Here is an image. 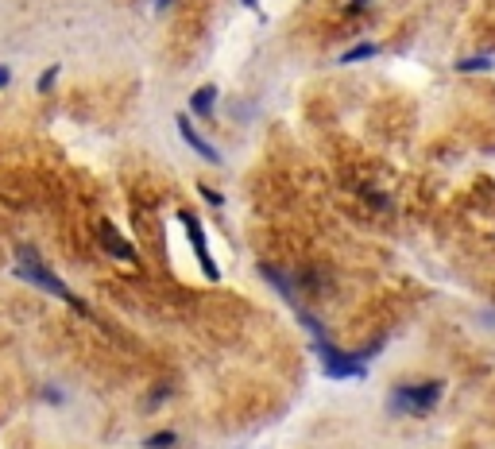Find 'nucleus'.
<instances>
[{
  "label": "nucleus",
  "instance_id": "obj_1",
  "mask_svg": "<svg viewBox=\"0 0 495 449\" xmlns=\"http://www.w3.org/2000/svg\"><path fill=\"white\" fill-rule=\"evenodd\" d=\"M12 256H16L12 275H16L20 283H31V287L47 291L51 298H59V302H66V306H74V310H81V314H89V310L78 302V295H74V291L66 287L59 275H54L51 267H47V260L39 256V252L31 248V244H16V252H12Z\"/></svg>",
  "mask_w": 495,
  "mask_h": 449
},
{
  "label": "nucleus",
  "instance_id": "obj_2",
  "mask_svg": "<svg viewBox=\"0 0 495 449\" xmlns=\"http://www.w3.org/2000/svg\"><path fill=\"white\" fill-rule=\"evenodd\" d=\"M445 383L441 380H422V383H395L387 391V411L391 414H414V419H426V414L437 407Z\"/></svg>",
  "mask_w": 495,
  "mask_h": 449
},
{
  "label": "nucleus",
  "instance_id": "obj_3",
  "mask_svg": "<svg viewBox=\"0 0 495 449\" xmlns=\"http://www.w3.org/2000/svg\"><path fill=\"white\" fill-rule=\"evenodd\" d=\"M313 353L321 356L329 380H364L368 375V361H360V353H341L325 337H313Z\"/></svg>",
  "mask_w": 495,
  "mask_h": 449
},
{
  "label": "nucleus",
  "instance_id": "obj_4",
  "mask_svg": "<svg viewBox=\"0 0 495 449\" xmlns=\"http://www.w3.org/2000/svg\"><path fill=\"white\" fill-rule=\"evenodd\" d=\"M178 221L186 225V236H190V244H194V256H197V264H202V272H205V279H221V272H217V264H213V256H209V244H205V233H202V221H197L194 214H178Z\"/></svg>",
  "mask_w": 495,
  "mask_h": 449
},
{
  "label": "nucleus",
  "instance_id": "obj_5",
  "mask_svg": "<svg viewBox=\"0 0 495 449\" xmlns=\"http://www.w3.org/2000/svg\"><path fill=\"white\" fill-rule=\"evenodd\" d=\"M97 240H101V248L109 252L112 260H120V264H136V248H132V240H124L120 236V228L112 225V221H101L97 225Z\"/></svg>",
  "mask_w": 495,
  "mask_h": 449
},
{
  "label": "nucleus",
  "instance_id": "obj_6",
  "mask_svg": "<svg viewBox=\"0 0 495 449\" xmlns=\"http://www.w3.org/2000/svg\"><path fill=\"white\" fill-rule=\"evenodd\" d=\"M175 124H178V136H182V140H186V144H190V148H194L197 155H202L205 163H221V151L213 148V144L205 140L202 132H197V128H194V120H190L186 112H178V117H175Z\"/></svg>",
  "mask_w": 495,
  "mask_h": 449
},
{
  "label": "nucleus",
  "instance_id": "obj_7",
  "mask_svg": "<svg viewBox=\"0 0 495 449\" xmlns=\"http://www.w3.org/2000/svg\"><path fill=\"white\" fill-rule=\"evenodd\" d=\"M213 101H217V86H213V81H205V86H197L194 93H190V112H194V117H202V120H209L213 117Z\"/></svg>",
  "mask_w": 495,
  "mask_h": 449
},
{
  "label": "nucleus",
  "instance_id": "obj_8",
  "mask_svg": "<svg viewBox=\"0 0 495 449\" xmlns=\"http://www.w3.org/2000/svg\"><path fill=\"white\" fill-rule=\"evenodd\" d=\"M260 272L267 275V279H271V287H275L283 298H294V279L283 272V267H275V264H260Z\"/></svg>",
  "mask_w": 495,
  "mask_h": 449
},
{
  "label": "nucleus",
  "instance_id": "obj_9",
  "mask_svg": "<svg viewBox=\"0 0 495 449\" xmlns=\"http://www.w3.org/2000/svg\"><path fill=\"white\" fill-rule=\"evenodd\" d=\"M375 54H379V43H371V39H368V43L349 47V51L341 54V62H344V66H352V62H368V59H375Z\"/></svg>",
  "mask_w": 495,
  "mask_h": 449
},
{
  "label": "nucleus",
  "instance_id": "obj_10",
  "mask_svg": "<svg viewBox=\"0 0 495 449\" xmlns=\"http://www.w3.org/2000/svg\"><path fill=\"white\" fill-rule=\"evenodd\" d=\"M457 70L460 74H488V70H495V59L491 54H472V59H460Z\"/></svg>",
  "mask_w": 495,
  "mask_h": 449
},
{
  "label": "nucleus",
  "instance_id": "obj_11",
  "mask_svg": "<svg viewBox=\"0 0 495 449\" xmlns=\"http://www.w3.org/2000/svg\"><path fill=\"white\" fill-rule=\"evenodd\" d=\"M178 445V434L175 430H159V434H151L144 442V449H175Z\"/></svg>",
  "mask_w": 495,
  "mask_h": 449
},
{
  "label": "nucleus",
  "instance_id": "obj_12",
  "mask_svg": "<svg viewBox=\"0 0 495 449\" xmlns=\"http://www.w3.org/2000/svg\"><path fill=\"white\" fill-rule=\"evenodd\" d=\"M197 194H202V198L209 202L213 209H221V206H225V194H217V190H213V186H197Z\"/></svg>",
  "mask_w": 495,
  "mask_h": 449
},
{
  "label": "nucleus",
  "instance_id": "obj_13",
  "mask_svg": "<svg viewBox=\"0 0 495 449\" xmlns=\"http://www.w3.org/2000/svg\"><path fill=\"white\" fill-rule=\"evenodd\" d=\"M54 78H59V66H51V70H43V74H39V81H35V89L39 93H47V89L54 86Z\"/></svg>",
  "mask_w": 495,
  "mask_h": 449
},
{
  "label": "nucleus",
  "instance_id": "obj_14",
  "mask_svg": "<svg viewBox=\"0 0 495 449\" xmlns=\"http://www.w3.org/2000/svg\"><path fill=\"white\" fill-rule=\"evenodd\" d=\"M43 399H47V403H54V407H59V403H62V391L47 383V387H43Z\"/></svg>",
  "mask_w": 495,
  "mask_h": 449
},
{
  "label": "nucleus",
  "instance_id": "obj_15",
  "mask_svg": "<svg viewBox=\"0 0 495 449\" xmlns=\"http://www.w3.org/2000/svg\"><path fill=\"white\" fill-rule=\"evenodd\" d=\"M8 81H12V70H8L4 62H0V89H8Z\"/></svg>",
  "mask_w": 495,
  "mask_h": 449
},
{
  "label": "nucleus",
  "instance_id": "obj_16",
  "mask_svg": "<svg viewBox=\"0 0 495 449\" xmlns=\"http://www.w3.org/2000/svg\"><path fill=\"white\" fill-rule=\"evenodd\" d=\"M364 4H368V0H349V16H356V12H364Z\"/></svg>",
  "mask_w": 495,
  "mask_h": 449
},
{
  "label": "nucleus",
  "instance_id": "obj_17",
  "mask_svg": "<svg viewBox=\"0 0 495 449\" xmlns=\"http://www.w3.org/2000/svg\"><path fill=\"white\" fill-rule=\"evenodd\" d=\"M170 4H175V0H155V8H170Z\"/></svg>",
  "mask_w": 495,
  "mask_h": 449
},
{
  "label": "nucleus",
  "instance_id": "obj_18",
  "mask_svg": "<svg viewBox=\"0 0 495 449\" xmlns=\"http://www.w3.org/2000/svg\"><path fill=\"white\" fill-rule=\"evenodd\" d=\"M244 4H248V8H255V4H260V0H244Z\"/></svg>",
  "mask_w": 495,
  "mask_h": 449
}]
</instances>
